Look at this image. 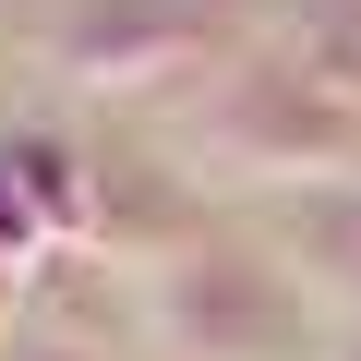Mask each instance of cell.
Returning <instances> with one entry per match:
<instances>
[{
  "label": "cell",
  "instance_id": "1",
  "mask_svg": "<svg viewBox=\"0 0 361 361\" xmlns=\"http://www.w3.org/2000/svg\"><path fill=\"white\" fill-rule=\"evenodd\" d=\"M133 337L157 361H325V289L241 229H205L157 265H133Z\"/></svg>",
  "mask_w": 361,
  "mask_h": 361
},
{
  "label": "cell",
  "instance_id": "2",
  "mask_svg": "<svg viewBox=\"0 0 361 361\" xmlns=\"http://www.w3.org/2000/svg\"><path fill=\"white\" fill-rule=\"evenodd\" d=\"M180 145H193L205 169L229 180H337L361 169V97H337L313 61H289L277 37H253L241 61H217L193 85V109H180Z\"/></svg>",
  "mask_w": 361,
  "mask_h": 361
},
{
  "label": "cell",
  "instance_id": "3",
  "mask_svg": "<svg viewBox=\"0 0 361 361\" xmlns=\"http://www.w3.org/2000/svg\"><path fill=\"white\" fill-rule=\"evenodd\" d=\"M265 25H277V0H73L49 61L73 97H169L241 61Z\"/></svg>",
  "mask_w": 361,
  "mask_h": 361
},
{
  "label": "cell",
  "instance_id": "4",
  "mask_svg": "<svg viewBox=\"0 0 361 361\" xmlns=\"http://www.w3.org/2000/svg\"><path fill=\"white\" fill-rule=\"evenodd\" d=\"M277 253L361 325V169H337V180H301L289 193V217H277Z\"/></svg>",
  "mask_w": 361,
  "mask_h": 361
},
{
  "label": "cell",
  "instance_id": "5",
  "mask_svg": "<svg viewBox=\"0 0 361 361\" xmlns=\"http://www.w3.org/2000/svg\"><path fill=\"white\" fill-rule=\"evenodd\" d=\"M0 361H121L109 337H85V325H49V313H25L13 337H0Z\"/></svg>",
  "mask_w": 361,
  "mask_h": 361
},
{
  "label": "cell",
  "instance_id": "6",
  "mask_svg": "<svg viewBox=\"0 0 361 361\" xmlns=\"http://www.w3.org/2000/svg\"><path fill=\"white\" fill-rule=\"evenodd\" d=\"M325 361H361V325H349V337H337V349H325Z\"/></svg>",
  "mask_w": 361,
  "mask_h": 361
}]
</instances>
